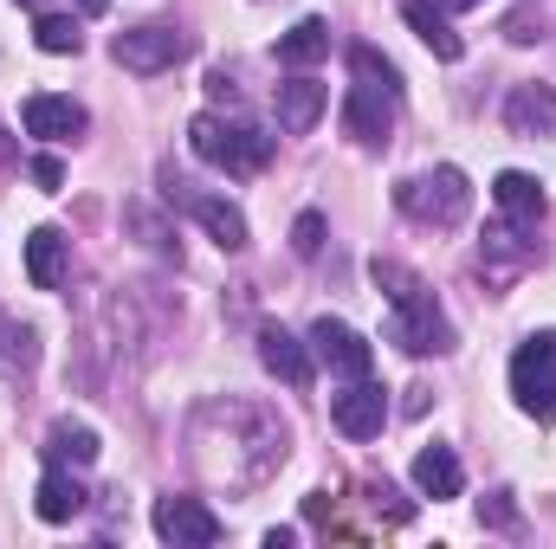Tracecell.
Segmentation results:
<instances>
[{"instance_id": "obj_12", "label": "cell", "mask_w": 556, "mask_h": 549, "mask_svg": "<svg viewBox=\"0 0 556 549\" xmlns=\"http://www.w3.org/2000/svg\"><path fill=\"white\" fill-rule=\"evenodd\" d=\"M402 20L415 26V39L440 59V65H453V59L466 52V39L453 33V20H446V7H440V0H402Z\"/></svg>"}, {"instance_id": "obj_27", "label": "cell", "mask_w": 556, "mask_h": 549, "mask_svg": "<svg viewBox=\"0 0 556 549\" xmlns=\"http://www.w3.org/2000/svg\"><path fill=\"white\" fill-rule=\"evenodd\" d=\"M7 356L13 362H33V330L26 323H7Z\"/></svg>"}, {"instance_id": "obj_21", "label": "cell", "mask_w": 556, "mask_h": 549, "mask_svg": "<svg viewBox=\"0 0 556 549\" xmlns=\"http://www.w3.org/2000/svg\"><path fill=\"white\" fill-rule=\"evenodd\" d=\"M324 52H330V20H317V13H304V20L278 39V65H298V72L317 65Z\"/></svg>"}, {"instance_id": "obj_6", "label": "cell", "mask_w": 556, "mask_h": 549, "mask_svg": "<svg viewBox=\"0 0 556 549\" xmlns=\"http://www.w3.org/2000/svg\"><path fill=\"white\" fill-rule=\"evenodd\" d=\"M168 201H181V207L214 233V246H220V253H247V214H240L233 201L201 194V188H188V181H175V175H168Z\"/></svg>"}, {"instance_id": "obj_18", "label": "cell", "mask_w": 556, "mask_h": 549, "mask_svg": "<svg viewBox=\"0 0 556 549\" xmlns=\"http://www.w3.org/2000/svg\"><path fill=\"white\" fill-rule=\"evenodd\" d=\"M492 201H498V214H511V220H544V181L525 175V168H505V175L492 181Z\"/></svg>"}, {"instance_id": "obj_17", "label": "cell", "mask_w": 556, "mask_h": 549, "mask_svg": "<svg viewBox=\"0 0 556 549\" xmlns=\"http://www.w3.org/2000/svg\"><path fill=\"white\" fill-rule=\"evenodd\" d=\"M415 485L427 498H459V491H466L459 452H453V446H420L415 452Z\"/></svg>"}, {"instance_id": "obj_20", "label": "cell", "mask_w": 556, "mask_h": 549, "mask_svg": "<svg viewBox=\"0 0 556 549\" xmlns=\"http://www.w3.org/2000/svg\"><path fill=\"white\" fill-rule=\"evenodd\" d=\"M39 452H46V465H98V452H104V446H98V433H91V426L59 420V426L46 433V446H39Z\"/></svg>"}, {"instance_id": "obj_24", "label": "cell", "mask_w": 556, "mask_h": 549, "mask_svg": "<svg viewBox=\"0 0 556 549\" xmlns=\"http://www.w3.org/2000/svg\"><path fill=\"white\" fill-rule=\"evenodd\" d=\"M291 253H298V259H317V253H324V214H298V227H291Z\"/></svg>"}, {"instance_id": "obj_9", "label": "cell", "mask_w": 556, "mask_h": 549, "mask_svg": "<svg viewBox=\"0 0 556 549\" xmlns=\"http://www.w3.org/2000/svg\"><path fill=\"white\" fill-rule=\"evenodd\" d=\"M330 420H337L350 439H376V433H382V420H389V395H382L369 375H356L343 395H330Z\"/></svg>"}, {"instance_id": "obj_1", "label": "cell", "mask_w": 556, "mask_h": 549, "mask_svg": "<svg viewBox=\"0 0 556 549\" xmlns=\"http://www.w3.org/2000/svg\"><path fill=\"white\" fill-rule=\"evenodd\" d=\"M369 272H376V284H382V291H389V304H395L389 336H395L408 356H446V349H453V323L440 317L433 291H427L408 266H395V259H376Z\"/></svg>"}, {"instance_id": "obj_8", "label": "cell", "mask_w": 556, "mask_h": 549, "mask_svg": "<svg viewBox=\"0 0 556 549\" xmlns=\"http://www.w3.org/2000/svg\"><path fill=\"white\" fill-rule=\"evenodd\" d=\"M155 537L162 544L207 549V544H220V518L201 498H155Z\"/></svg>"}, {"instance_id": "obj_28", "label": "cell", "mask_w": 556, "mask_h": 549, "mask_svg": "<svg viewBox=\"0 0 556 549\" xmlns=\"http://www.w3.org/2000/svg\"><path fill=\"white\" fill-rule=\"evenodd\" d=\"M479 518H492V524H511V518H518V511H511V491H498V498H492Z\"/></svg>"}, {"instance_id": "obj_22", "label": "cell", "mask_w": 556, "mask_h": 549, "mask_svg": "<svg viewBox=\"0 0 556 549\" xmlns=\"http://www.w3.org/2000/svg\"><path fill=\"white\" fill-rule=\"evenodd\" d=\"M33 46H39V52H52V59H65V52H78V46H85V33H78V20H72V13H39V20H33Z\"/></svg>"}, {"instance_id": "obj_11", "label": "cell", "mask_w": 556, "mask_h": 549, "mask_svg": "<svg viewBox=\"0 0 556 549\" xmlns=\"http://www.w3.org/2000/svg\"><path fill=\"white\" fill-rule=\"evenodd\" d=\"M343 130H350V142H363V149H382V142L395 137V111H389V98L369 91V85H356V91L343 98Z\"/></svg>"}, {"instance_id": "obj_14", "label": "cell", "mask_w": 556, "mask_h": 549, "mask_svg": "<svg viewBox=\"0 0 556 549\" xmlns=\"http://www.w3.org/2000/svg\"><path fill=\"white\" fill-rule=\"evenodd\" d=\"M278 130H291V137H304V130H317V117H324V104H330V91L317 85V78H285L278 85Z\"/></svg>"}, {"instance_id": "obj_26", "label": "cell", "mask_w": 556, "mask_h": 549, "mask_svg": "<svg viewBox=\"0 0 556 549\" xmlns=\"http://www.w3.org/2000/svg\"><path fill=\"white\" fill-rule=\"evenodd\" d=\"M369 505H376V511H389V524H408V518H415V505H402V498H395V485H369Z\"/></svg>"}, {"instance_id": "obj_16", "label": "cell", "mask_w": 556, "mask_h": 549, "mask_svg": "<svg viewBox=\"0 0 556 549\" xmlns=\"http://www.w3.org/2000/svg\"><path fill=\"white\" fill-rule=\"evenodd\" d=\"M33 511L46 518V524H72L78 511H85V485L65 472V465H46V478H39V491H33Z\"/></svg>"}, {"instance_id": "obj_7", "label": "cell", "mask_w": 556, "mask_h": 549, "mask_svg": "<svg viewBox=\"0 0 556 549\" xmlns=\"http://www.w3.org/2000/svg\"><path fill=\"white\" fill-rule=\"evenodd\" d=\"M311 356H317V362H330V369H337V375H350V382L376 369L369 336H363V330H350L343 317H317V323H311Z\"/></svg>"}, {"instance_id": "obj_10", "label": "cell", "mask_w": 556, "mask_h": 549, "mask_svg": "<svg viewBox=\"0 0 556 549\" xmlns=\"http://www.w3.org/2000/svg\"><path fill=\"white\" fill-rule=\"evenodd\" d=\"M20 124H26V137L39 142H72L85 137V104H72V98H52V91H33L26 104H20Z\"/></svg>"}, {"instance_id": "obj_2", "label": "cell", "mask_w": 556, "mask_h": 549, "mask_svg": "<svg viewBox=\"0 0 556 549\" xmlns=\"http://www.w3.org/2000/svg\"><path fill=\"white\" fill-rule=\"evenodd\" d=\"M188 149L207 168H227V175H253V168L273 162V137L266 130H247V124H227V117H194L188 124Z\"/></svg>"}, {"instance_id": "obj_30", "label": "cell", "mask_w": 556, "mask_h": 549, "mask_svg": "<svg viewBox=\"0 0 556 549\" xmlns=\"http://www.w3.org/2000/svg\"><path fill=\"white\" fill-rule=\"evenodd\" d=\"M78 7H85V13H104V7H111V0H78Z\"/></svg>"}, {"instance_id": "obj_15", "label": "cell", "mask_w": 556, "mask_h": 549, "mask_svg": "<svg viewBox=\"0 0 556 549\" xmlns=\"http://www.w3.org/2000/svg\"><path fill=\"white\" fill-rule=\"evenodd\" d=\"M505 124H511V137H556V91L551 85H518L511 91V104H505Z\"/></svg>"}, {"instance_id": "obj_29", "label": "cell", "mask_w": 556, "mask_h": 549, "mask_svg": "<svg viewBox=\"0 0 556 549\" xmlns=\"http://www.w3.org/2000/svg\"><path fill=\"white\" fill-rule=\"evenodd\" d=\"M440 7H446V13H466V7H479V0H440Z\"/></svg>"}, {"instance_id": "obj_23", "label": "cell", "mask_w": 556, "mask_h": 549, "mask_svg": "<svg viewBox=\"0 0 556 549\" xmlns=\"http://www.w3.org/2000/svg\"><path fill=\"white\" fill-rule=\"evenodd\" d=\"M350 65H356V78H363L369 91H382L389 104L402 98V72H395V59H382L376 46H356V52H350Z\"/></svg>"}, {"instance_id": "obj_13", "label": "cell", "mask_w": 556, "mask_h": 549, "mask_svg": "<svg viewBox=\"0 0 556 549\" xmlns=\"http://www.w3.org/2000/svg\"><path fill=\"white\" fill-rule=\"evenodd\" d=\"M260 362L273 369L285 388H311V349H304L285 323H266V330H260Z\"/></svg>"}, {"instance_id": "obj_5", "label": "cell", "mask_w": 556, "mask_h": 549, "mask_svg": "<svg viewBox=\"0 0 556 549\" xmlns=\"http://www.w3.org/2000/svg\"><path fill=\"white\" fill-rule=\"evenodd\" d=\"M194 52V39L188 33H175V26H130V33H117L111 39V59L124 65V72H168V65H181Z\"/></svg>"}, {"instance_id": "obj_3", "label": "cell", "mask_w": 556, "mask_h": 549, "mask_svg": "<svg viewBox=\"0 0 556 549\" xmlns=\"http://www.w3.org/2000/svg\"><path fill=\"white\" fill-rule=\"evenodd\" d=\"M395 207L420 220V227H459L466 220V207H472V188H466V168H433V175H408L402 188H395Z\"/></svg>"}, {"instance_id": "obj_25", "label": "cell", "mask_w": 556, "mask_h": 549, "mask_svg": "<svg viewBox=\"0 0 556 549\" xmlns=\"http://www.w3.org/2000/svg\"><path fill=\"white\" fill-rule=\"evenodd\" d=\"M26 175H33L46 194H59V188H65V162H59V155H33V162H26Z\"/></svg>"}, {"instance_id": "obj_19", "label": "cell", "mask_w": 556, "mask_h": 549, "mask_svg": "<svg viewBox=\"0 0 556 549\" xmlns=\"http://www.w3.org/2000/svg\"><path fill=\"white\" fill-rule=\"evenodd\" d=\"M26 278H33V291H59L65 284V233L59 227H39L26 240Z\"/></svg>"}, {"instance_id": "obj_4", "label": "cell", "mask_w": 556, "mask_h": 549, "mask_svg": "<svg viewBox=\"0 0 556 549\" xmlns=\"http://www.w3.org/2000/svg\"><path fill=\"white\" fill-rule=\"evenodd\" d=\"M511 395H518V408L531 413V420H556V330H538V336H525L518 343V356H511Z\"/></svg>"}]
</instances>
